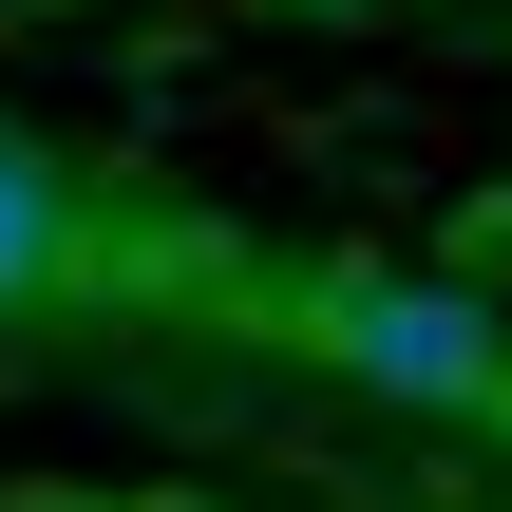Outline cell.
Here are the masks:
<instances>
[{"mask_svg":"<svg viewBox=\"0 0 512 512\" xmlns=\"http://www.w3.org/2000/svg\"><path fill=\"white\" fill-rule=\"evenodd\" d=\"M304 342H323L361 399H418V418H494V399H512L494 304H456V285H399V266H342V285H304Z\"/></svg>","mask_w":512,"mask_h":512,"instance_id":"6da1fadb","label":"cell"},{"mask_svg":"<svg viewBox=\"0 0 512 512\" xmlns=\"http://www.w3.org/2000/svg\"><path fill=\"white\" fill-rule=\"evenodd\" d=\"M57 285H95V190L0 133V304H57Z\"/></svg>","mask_w":512,"mask_h":512,"instance_id":"7a4b0ae2","label":"cell"}]
</instances>
